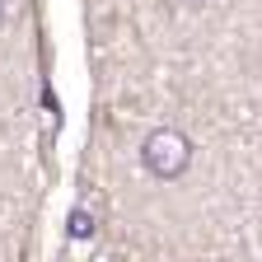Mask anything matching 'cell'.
Wrapping results in <instances>:
<instances>
[{
  "instance_id": "cell-3",
  "label": "cell",
  "mask_w": 262,
  "mask_h": 262,
  "mask_svg": "<svg viewBox=\"0 0 262 262\" xmlns=\"http://www.w3.org/2000/svg\"><path fill=\"white\" fill-rule=\"evenodd\" d=\"M0 24H5V0H0Z\"/></svg>"
},
{
  "instance_id": "cell-2",
  "label": "cell",
  "mask_w": 262,
  "mask_h": 262,
  "mask_svg": "<svg viewBox=\"0 0 262 262\" xmlns=\"http://www.w3.org/2000/svg\"><path fill=\"white\" fill-rule=\"evenodd\" d=\"M89 229H94L89 215H75V220H71V234H89Z\"/></svg>"
},
{
  "instance_id": "cell-1",
  "label": "cell",
  "mask_w": 262,
  "mask_h": 262,
  "mask_svg": "<svg viewBox=\"0 0 262 262\" xmlns=\"http://www.w3.org/2000/svg\"><path fill=\"white\" fill-rule=\"evenodd\" d=\"M141 169L159 183H173L192 169V141L183 136L178 126H155L150 136L141 141Z\"/></svg>"
}]
</instances>
